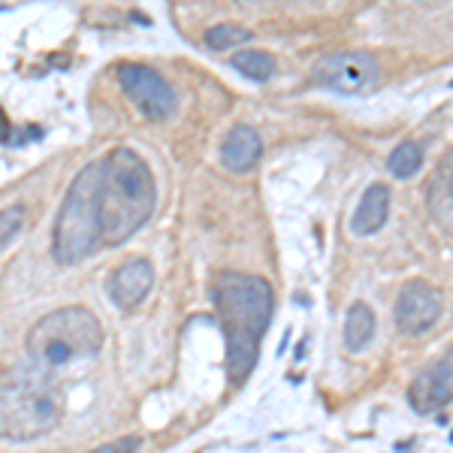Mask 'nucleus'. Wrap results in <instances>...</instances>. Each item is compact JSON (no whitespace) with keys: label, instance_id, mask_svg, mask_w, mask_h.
I'll return each instance as SVG.
<instances>
[{"label":"nucleus","instance_id":"nucleus-7","mask_svg":"<svg viewBox=\"0 0 453 453\" xmlns=\"http://www.w3.org/2000/svg\"><path fill=\"white\" fill-rule=\"evenodd\" d=\"M119 82L124 88V94L140 106L142 115H149V119H155V121L173 115L175 94L170 82H166L157 70L145 67V64H121Z\"/></svg>","mask_w":453,"mask_h":453},{"label":"nucleus","instance_id":"nucleus-16","mask_svg":"<svg viewBox=\"0 0 453 453\" xmlns=\"http://www.w3.org/2000/svg\"><path fill=\"white\" fill-rule=\"evenodd\" d=\"M387 166H390V173L396 175V179H411V175L423 166V145L414 140L402 142L399 149H393Z\"/></svg>","mask_w":453,"mask_h":453},{"label":"nucleus","instance_id":"nucleus-12","mask_svg":"<svg viewBox=\"0 0 453 453\" xmlns=\"http://www.w3.org/2000/svg\"><path fill=\"white\" fill-rule=\"evenodd\" d=\"M390 218V188L384 181H375V185L366 188L360 206H357L354 218H350V226H354L357 236H372L387 224Z\"/></svg>","mask_w":453,"mask_h":453},{"label":"nucleus","instance_id":"nucleus-14","mask_svg":"<svg viewBox=\"0 0 453 453\" xmlns=\"http://www.w3.org/2000/svg\"><path fill=\"white\" fill-rule=\"evenodd\" d=\"M372 339H375V311H372L366 303H354L345 318V348L350 354H357V350L366 348Z\"/></svg>","mask_w":453,"mask_h":453},{"label":"nucleus","instance_id":"nucleus-2","mask_svg":"<svg viewBox=\"0 0 453 453\" xmlns=\"http://www.w3.org/2000/svg\"><path fill=\"white\" fill-rule=\"evenodd\" d=\"M100 179V245L119 248L142 230L157 203L155 175L134 149H112Z\"/></svg>","mask_w":453,"mask_h":453},{"label":"nucleus","instance_id":"nucleus-6","mask_svg":"<svg viewBox=\"0 0 453 453\" xmlns=\"http://www.w3.org/2000/svg\"><path fill=\"white\" fill-rule=\"evenodd\" d=\"M381 79V67L369 52H333L314 64V82L339 94L372 91Z\"/></svg>","mask_w":453,"mask_h":453},{"label":"nucleus","instance_id":"nucleus-11","mask_svg":"<svg viewBox=\"0 0 453 453\" xmlns=\"http://www.w3.org/2000/svg\"><path fill=\"white\" fill-rule=\"evenodd\" d=\"M263 157V140L254 127L248 124H236V127L226 134V140L221 145V164L226 173L245 175L257 166V160Z\"/></svg>","mask_w":453,"mask_h":453},{"label":"nucleus","instance_id":"nucleus-10","mask_svg":"<svg viewBox=\"0 0 453 453\" xmlns=\"http://www.w3.org/2000/svg\"><path fill=\"white\" fill-rule=\"evenodd\" d=\"M155 284V269L145 257H130L124 260L109 279V296L121 311H134L145 303V296L151 294Z\"/></svg>","mask_w":453,"mask_h":453},{"label":"nucleus","instance_id":"nucleus-5","mask_svg":"<svg viewBox=\"0 0 453 453\" xmlns=\"http://www.w3.org/2000/svg\"><path fill=\"white\" fill-rule=\"evenodd\" d=\"M27 357L40 369H58L79 357H94L104 348V326L97 314L82 305H64L40 318L27 333Z\"/></svg>","mask_w":453,"mask_h":453},{"label":"nucleus","instance_id":"nucleus-13","mask_svg":"<svg viewBox=\"0 0 453 453\" xmlns=\"http://www.w3.org/2000/svg\"><path fill=\"white\" fill-rule=\"evenodd\" d=\"M426 206H429V215L435 218V224L450 230V221H453V155L450 151L444 155L441 164L435 166V173L429 175Z\"/></svg>","mask_w":453,"mask_h":453},{"label":"nucleus","instance_id":"nucleus-9","mask_svg":"<svg viewBox=\"0 0 453 453\" xmlns=\"http://www.w3.org/2000/svg\"><path fill=\"white\" fill-rule=\"evenodd\" d=\"M453 396V354L441 357L429 369H423L408 387V402L418 414H435L444 405H450Z\"/></svg>","mask_w":453,"mask_h":453},{"label":"nucleus","instance_id":"nucleus-4","mask_svg":"<svg viewBox=\"0 0 453 453\" xmlns=\"http://www.w3.org/2000/svg\"><path fill=\"white\" fill-rule=\"evenodd\" d=\"M64 393L42 375H16L0 384V441H34L55 433Z\"/></svg>","mask_w":453,"mask_h":453},{"label":"nucleus","instance_id":"nucleus-8","mask_svg":"<svg viewBox=\"0 0 453 453\" xmlns=\"http://www.w3.org/2000/svg\"><path fill=\"white\" fill-rule=\"evenodd\" d=\"M444 303L438 288H433L429 281L414 279L399 290L396 299V326L405 335H420L441 320Z\"/></svg>","mask_w":453,"mask_h":453},{"label":"nucleus","instance_id":"nucleus-17","mask_svg":"<svg viewBox=\"0 0 453 453\" xmlns=\"http://www.w3.org/2000/svg\"><path fill=\"white\" fill-rule=\"evenodd\" d=\"M251 31L248 27H239V25H215L206 31V46L215 49V52H226L233 46H245L251 42Z\"/></svg>","mask_w":453,"mask_h":453},{"label":"nucleus","instance_id":"nucleus-3","mask_svg":"<svg viewBox=\"0 0 453 453\" xmlns=\"http://www.w3.org/2000/svg\"><path fill=\"white\" fill-rule=\"evenodd\" d=\"M100 179H104V160H91L70 181L52 230V257L61 266H73L104 248L100 245Z\"/></svg>","mask_w":453,"mask_h":453},{"label":"nucleus","instance_id":"nucleus-15","mask_svg":"<svg viewBox=\"0 0 453 453\" xmlns=\"http://www.w3.org/2000/svg\"><path fill=\"white\" fill-rule=\"evenodd\" d=\"M233 70H239L242 76L254 79V82H266V79H273L275 73V61L269 52H263V49H245V52H236L230 58Z\"/></svg>","mask_w":453,"mask_h":453},{"label":"nucleus","instance_id":"nucleus-1","mask_svg":"<svg viewBox=\"0 0 453 453\" xmlns=\"http://www.w3.org/2000/svg\"><path fill=\"white\" fill-rule=\"evenodd\" d=\"M211 299L226 339V378L239 387L257 366L260 339L275 309L273 284L260 275L218 273L211 279Z\"/></svg>","mask_w":453,"mask_h":453},{"label":"nucleus","instance_id":"nucleus-18","mask_svg":"<svg viewBox=\"0 0 453 453\" xmlns=\"http://www.w3.org/2000/svg\"><path fill=\"white\" fill-rule=\"evenodd\" d=\"M25 218H27V209L21 206V203H12V206H6L0 211V251H4V248L21 233Z\"/></svg>","mask_w":453,"mask_h":453},{"label":"nucleus","instance_id":"nucleus-19","mask_svg":"<svg viewBox=\"0 0 453 453\" xmlns=\"http://www.w3.org/2000/svg\"><path fill=\"white\" fill-rule=\"evenodd\" d=\"M140 444H142L140 435H127V438H115V441L100 444V448H94L88 453H136L140 450Z\"/></svg>","mask_w":453,"mask_h":453}]
</instances>
